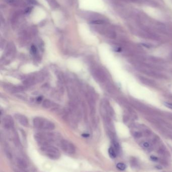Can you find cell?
I'll return each mask as SVG.
<instances>
[{
    "label": "cell",
    "mask_w": 172,
    "mask_h": 172,
    "mask_svg": "<svg viewBox=\"0 0 172 172\" xmlns=\"http://www.w3.org/2000/svg\"><path fill=\"white\" fill-rule=\"evenodd\" d=\"M35 139L41 146L50 145L55 142L58 138V136L51 132H39L35 135Z\"/></svg>",
    "instance_id": "cell-1"
},
{
    "label": "cell",
    "mask_w": 172,
    "mask_h": 172,
    "mask_svg": "<svg viewBox=\"0 0 172 172\" xmlns=\"http://www.w3.org/2000/svg\"><path fill=\"white\" fill-rule=\"evenodd\" d=\"M33 123L35 127L39 129L51 130L54 129L55 127V125L53 122L41 117L35 118L33 120Z\"/></svg>",
    "instance_id": "cell-2"
},
{
    "label": "cell",
    "mask_w": 172,
    "mask_h": 172,
    "mask_svg": "<svg viewBox=\"0 0 172 172\" xmlns=\"http://www.w3.org/2000/svg\"><path fill=\"white\" fill-rule=\"evenodd\" d=\"M40 149L46 156L52 160H57L61 156L59 150L50 145L41 146Z\"/></svg>",
    "instance_id": "cell-3"
},
{
    "label": "cell",
    "mask_w": 172,
    "mask_h": 172,
    "mask_svg": "<svg viewBox=\"0 0 172 172\" xmlns=\"http://www.w3.org/2000/svg\"><path fill=\"white\" fill-rule=\"evenodd\" d=\"M60 147L64 152L69 154H73L76 151V148L74 145L67 140L60 141Z\"/></svg>",
    "instance_id": "cell-4"
},
{
    "label": "cell",
    "mask_w": 172,
    "mask_h": 172,
    "mask_svg": "<svg viewBox=\"0 0 172 172\" xmlns=\"http://www.w3.org/2000/svg\"><path fill=\"white\" fill-rule=\"evenodd\" d=\"M42 79V77L40 76V75L38 74H35L32 75L27 79H26L24 82V83L26 85L28 86H31L35 84L37 82H38L40 81V79Z\"/></svg>",
    "instance_id": "cell-5"
},
{
    "label": "cell",
    "mask_w": 172,
    "mask_h": 172,
    "mask_svg": "<svg viewBox=\"0 0 172 172\" xmlns=\"http://www.w3.org/2000/svg\"><path fill=\"white\" fill-rule=\"evenodd\" d=\"M92 74L94 79L99 82H103L105 80V74L103 72L99 69H93Z\"/></svg>",
    "instance_id": "cell-6"
},
{
    "label": "cell",
    "mask_w": 172,
    "mask_h": 172,
    "mask_svg": "<svg viewBox=\"0 0 172 172\" xmlns=\"http://www.w3.org/2000/svg\"><path fill=\"white\" fill-rule=\"evenodd\" d=\"M4 126L7 129H11L14 126V121L10 116H6L2 120Z\"/></svg>",
    "instance_id": "cell-7"
},
{
    "label": "cell",
    "mask_w": 172,
    "mask_h": 172,
    "mask_svg": "<svg viewBox=\"0 0 172 172\" xmlns=\"http://www.w3.org/2000/svg\"><path fill=\"white\" fill-rule=\"evenodd\" d=\"M15 117L16 119V120L18 121V122L21 124L23 126L27 127L28 126L29 122L27 118V117L22 115L20 114H17L15 115Z\"/></svg>",
    "instance_id": "cell-8"
},
{
    "label": "cell",
    "mask_w": 172,
    "mask_h": 172,
    "mask_svg": "<svg viewBox=\"0 0 172 172\" xmlns=\"http://www.w3.org/2000/svg\"><path fill=\"white\" fill-rule=\"evenodd\" d=\"M42 106L45 108H50L54 106L53 103L48 99H46L42 103Z\"/></svg>",
    "instance_id": "cell-9"
},
{
    "label": "cell",
    "mask_w": 172,
    "mask_h": 172,
    "mask_svg": "<svg viewBox=\"0 0 172 172\" xmlns=\"http://www.w3.org/2000/svg\"><path fill=\"white\" fill-rule=\"evenodd\" d=\"M117 152L115 148L113 147H111L109 149V155L110 157L112 159H114L117 156Z\"/></svg>",
    "instance_id": "cell-10"
},
{
    "label": "cell",
    "mask_w": 172,
    "mask_h": 172,
    "mask_svg": "<svg viewBox=\"0 0 172 172\" xmlns=\"http://www.w3.org/2000/svg\"><path fill=\"white\" fill-rule=\"evenodd\" d=\"M18 166L23 169H26L27 167V165L26 161L22 159H19L17 160Z\"/></svg>",
    "instance_id": "cell-11"
},
{
    "label": "cell",
    "mask_w": 172,
    "mask_h": 172,
    "mask_svg": "<svg viewBox=\"0 0 172 172\" xmlns=\"http://www.w3.org/2000/svg\"><path fill=\"white\" fill-rule=\"evenodd\" d=\"M113 146H114V148L116 150L117 153H118L119 152H120V147L119 144L118 142V141H117L116 140H113Z\"/></svg>",
    "instance_id": "cell-12"
},
{
    "label": "cell",
    "mask_w": 172,
    "mask_h": 172,
    "mask_svg": "<svg viewBox=\"0 0 172 172\" xmlns=\"http://www.w3.org/2000/svg\"><path fill=\"white\" fill-rule=\"evenodd\" d=\"M117 168L118 169H119V170H121V171H124L126 169V166L125 164H124V163H118L117 164Z\"/></svg>",
    "instance_id": "cell-13"
},
{
    "label": "cell",
    "mask_w": 172,
    "mask_h": 172,
    "mask_svg": "<svg viewBox=\"0 0 172 172\" xmlns=\"http://www.w3.org/2000/svg\"><path fill=\"white\" fill-rule=\"evenodd\" d=\"M140 146L142 148H147V149L150 148V144L148 141H144V142H141L140 144Z\"/></svg>",
    "instance_id": "cell-14"
},
{
    "label": "cell",
    "mask_w": 172,
    "mask_h": 172,
    "mask_svg": "<svg viewBox=\"0 0 172 172\" xmlns=\"http://www.w3.org/2000/svg\"><path fill=\"white\" fill-rule=\"evenodd\" d=\"M91 23L94 24H101L104 23V21H101V20H95V21H91Z\"/></svg>",
    "instance_id": "cell-15"
},
{
    "label": "cell",
    "mask_w": 172,
    "mask_h": 172,
    "mask_svg": "<svg viewBox=\"0 0 172 172\" xmlns=\"http://www.w3.org/2000/svg\"><path fill=\"white\" fill-rule=\"evenodd\" d=\"M31 53H33V54H36L37 53V49L35 45H32L31 46Z\"/></svg>",
    "instance_id": "cell-16"
},
{
    "label": "cell",
    "mask_w": 172,
    "mask_h": 172,
    "mask_svg": "<svg viewBox=\"0 0 172 172\" xmlns=\"http://www.w3.org/2000/svg\"><path fill=\"white\" fill-rule=\"evenodd\" d=\"M150 159L152 160V161H158V158L156 157V156H150Z\"/></svg>",
    "instance_id": "cell-17"
},
{
    "label": "cell",
    "mask_w": 172,
    "mask_h": 172,
    "mask_svg": "<svg viewBox=\"0 0 172 172\" xmlns=\"http://www.w3.org/2000/svg\"><path fill=\"white\" fill-rule=\"evenodd\" d=\"M164 104L168 108L172 109V103H168V102H165L164 103Z\"/></svg>",
    "instance_id": "cell-18"
},
{
    "label": "cell",
    "mask_w": 172,
    "mask_h": 172,
    "mask_svg": "<svg viewBox=\"0 0 172 172\" xmlns=\"http://www.w3.org/2000/svg\"><path fill=\"white\" fill-rule=\"evenodd\" d=\"M28 2L31 4H36L37 2L36 0H28Z\"/></svg>",
    "instance_id": "cell-19"
},
{
    "label": "cell",
    "mask_w": 172,
    "mask_h": 172,
    "mask_svg": "<svg viewBox=\"0 0 172 172\" xmlns=\"http://www.w3.org/2000/svg\"><path fill=\"white\" fill-rule=\"evenodd\" d=\"M135 136L136 137H140L141 136V135L139 133H136L135 134Z\"/></svg>",
    "instance_id": "cell-20"
},
{
    "label": "cell",
    "mask_w": 172,
    "mask_h": 172,
    "mask_svg": "<svg viewBox=\"0 0 172 172\" xmlns=\"http://www.w3.org/2000/svg\"><path fill=\"white\" fill-rule=\"evenodd\" d=\"M6 1L9 4H12V3H13L14 2V0H6Z\"/></svg>",
    "instance_id": "cell-21"
},
{
    "label": "cell",
    "mask_w": 172,
    "mask_h": 172,
    "mask_svg": "<svg viewBox=\"0 0 172 172\" xmlns=\"http://www.w3.org/2000/svg\"><path fill=\"white\" fill-rule=\"evenodd\" d=\"M30 10H31V9L30 8H27L25 12H26V13H28L29 11H30Z\"/></svg>",
    "instance_id": "cell-22"
},
{
    "label": "cell",
    "mask_w": 172,
    "mask_h": 172,
    "mask_svg": "<svg viewBox=\"0 0 172 172\" xmlns=\"http://www.w3.org/2000/svg\"><path fill=\"white\" fill-rule=\"evenodd\" d=\"M82 135H83L84 137H88V136H89V135H88V134H83Z\"/></svg>",
    "instance_id": "cell-23"
}]
</instances>
